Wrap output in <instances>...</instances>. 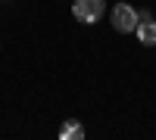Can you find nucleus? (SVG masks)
<instances>
[{
  "label": "nucleus",
  "mask_w": 156,
  "mask_h": 140,
  "mask_svg": "<svg viewBox=\"0 0 156 140\" xmlns=\"http://www.w3.org/2000/svg\"><path fill=\"white\" fill-rule=\"evenodd\" d=\"M103 9H106L103 0H75V3H72V16L78 22H84V25H94L103 16Z\"/></svg>",
  "instance_id": "f03ea898"
},
{
  "label": "nucleus",
  "mask_w": 156,
  "mask_h": 140,
  "mask_svg": "<svg viewBox=\"0 0 156 140\" xmlns=\"http://www.w3.org/2000/svg\"><path fill=\"white\" fill-rule=\"evenodd\" d=\"M81 137H84V128L78 121H66L59 131V140H81Z\"/></svg>",
  "instance_id": "20e7f679"
},
{
  "label": "nucleus",
  "mask_w": 156,
  "mask_h": 140,
  "mask_svg": "<svg viewBox=\"0 0 156 140\" xmlns=\"http://www.w3.org/2000/svg\"><path fill=\"white\" fill-rule=\"evenodd\" d=\"M109 22H112V28H115V31L131 34V31L137 28V22H140V12H137L131 3H115L112 12H109Z\"/></svg>",
  "instance_id": "f257e3e1"
},
{
  "label": "nucleus",
  "mask_w": 156,
  "mask_h": 140,
  "mask_svg": "<svg viewBox=\"0 0 156 140\" xmlns=\"http://www.w3.org/2000/svg\"><path fill=\"white\" fill-rule=\"evenodd\" d=\"M134 34H137V41L144 47H156V19H140Z\"/></svg>",
  "instance_id": "7ed1b4c3"
}]
</instances>
